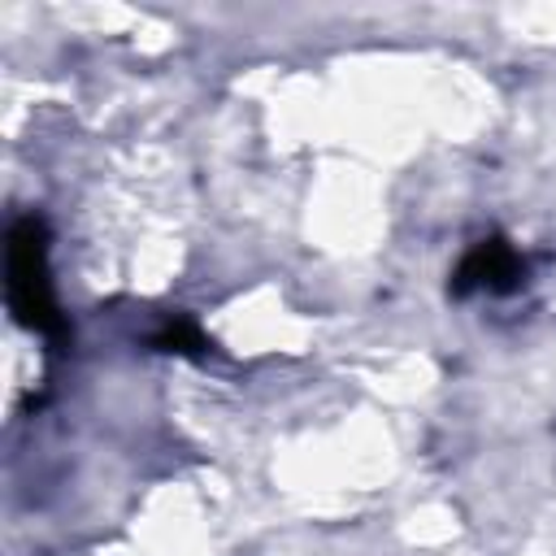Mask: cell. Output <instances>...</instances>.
Returning <instances> with one entry per match:
<instances>
[{
    "mask_svg": "<svg viewBox=\"0 0 556 556\" xmlns=\"http://www.w3.org/2000/svg\"><path fill=\"white\" fill-rule=\"evenodd\" d=\"M4 269H9V308H13V317L26 330L61 343L65 339V317L56 308L52 269H48V230L35 213L13 222L9 248H4Z\"/></svg>",
    "mask_w": 556,
    "mask_h": 556,
    "instance_id": "cell-1",
    "label": "cell"
},
{
    "mask_svg": "<svg viewBox=\"0 0 556 556\" xmlns=\"http://www.w3.org/2000/svg\"><path fill=\"white\" fill-rule=\"evenodd\" d=\"M521 278H526V261L517 256V248L504 239H482L460 256V265L452 274V291L456 295H473V291L500 295V291H513Z\"/></svg>",
    "mask_w": 556,
    "mask_h": 556,
    "instance_id": "cell-2",
    "label": "cell"
},
{
    "mask_svg": "<svg viewBox=\"0 0 556 556\" xmlns=\"http://www.w3.org/2000/svg\"><path fill=\"white\" fill-rule=\"evenodd\" d=\"M152 343H156L161 352H200V348H204V334H200L191 321H169Z\"/></svg>",
    "mask_w": 556,
    "mask_h": 556,
    "instance_id": "cell-3",
    "label": "cell"
}]
</instances>
